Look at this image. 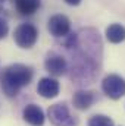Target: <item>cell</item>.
<instances>
[{
  "label": "cell",
  "instance_id": "6da1fadb",
  "mask_svg": "<svg viewBox=\"0 0 125 126\" xmlns=\"http://www.w3.org/2000/svg\"><path fill=\"white\" fill-rule=\"evenodd\" d=\"M32 75V67L22 63H13L3 70L0 76V88L6 97H16L24 87L31 82Z\"/></svg>",
  "mask_w": 125,
  "mask_h": 126
},
{
  "label": "cell",
  "instance_id": "7a4b0ae2",
  "mask_svg": "<svg viewBox=\"0 0 125 126\" xmlns=\"http://www.w3.org/2000/svg\"><path fill=\"white\" fill-rule=\"evenodd\" d=\"M49 119L55 126H77L78 120L75 116L71 114L66 103H58L49 107L47 110Z\"/></svg>",
  "mask_w": 125,
  "mask_h": 126
},
{
  "label": "cell",
  "instance_id": "3957f363",
  "mask_svg": "<svg viewBox=\"0 0 125 126\" xmlns=\"http://www.w3.org/2000/svg\"><path fill=\"white\" fill-rule=\"evenodd\" d=\"M13 40L21 48H31L38 40V31L32 24H21L15 30Z\"/></svg>",
  "mask_w": 125,
  "mask_h": 126
},
{
  "label": "cell",
  "instance_id": "277c9868",
  "mask_svg": "<svg viewBox=\"0 0 125 126\" xmlns=\"http://www.w3.org/2000/svg\"><path fill=\"white\" fill-rule=\"evenodd\" d=\"M103 93L112 100H119L125 95V79L119 75L110 73L102 81Z\"/></svg>",
  "mask_w": 125,
  "mask_h": 126
},
{
  "label": "cell",
  "instance_id": "5b68a950",
  "mask_svg": "<svg viewBox=\"0 0 125 126\" xmlns=\"http://www.w3.org/2000/svg\"><path fill=\"white\" fill-rule=\"evenodd\" d=\"M47 28L53 37L62 38V37H66L71 31V22L65 15H55L49 19Z\"/></svg>",
  "mask_w": 125,
  "mask_h": 126
},
{
  "label": "cell",
  "instance_id": "8992f818",
  "mask_svg": "<svg viewBox=\"0 0 125 126\" xmlns=\"http://www.w3.org/2000/svg\"><path fill=\"white\" fill-rule=\"evenodd\" d=\"M44 67H46V70L50 75H53V76H62L68 70V62L63 59L61 54L52 53L44 60Z\"/></svg>",
  "mask_w": 125,
  "mask_h": 126
},
{
  "label": "cell",
  "instance_id": "52a82bcc",
  "mask_svg": "<svg viewBox=\"0 0 125 126\" xmlns=\"http://www.w3.org/2000/svg\"><path fill=\"white\" fill-rule=\"evenodd\" d=\"M61 91V85L55 78H41L37 85V93L43 98H55Z\"/></svg>",
  "mask_w": 125,
  "mask_h": 126
},
{
  "label": "cell",
  "instance_id": "ba28073f",
  "mask_svg": "<svg viewBox=\"0 0 125 126\" xmlns=\"http://www.w3.org/2000/svg\"><path fill=\"white\" fill-rule=\"evenodd\" d=\"M22 117L28 125L31 126H43L44 120H46L44 111L37 104H28L22 111Z\"/></svg>",
  "mask_w": 125,
  "mask_h": 126
},
{
  "label": "cell",
  "instance_id": "9c48e42d",
  "mask_svg": "<svg viewBox=\"0 0 125 126\" xmlns=\"http://www.w3.org/2000/svg\"><path fill=\"white\" fill-rule=\"evenodd\" d=\"M94 93L91 91H85V90H80L77 91L72 97V104L77 110H87L93 106L94 103Z\"/></svg>",
  "mask_w": 125,
  "mask_h": 126
},
{
  "label": "cell",
  "instance_id": "30bf717a",
  "mask_svg": "<svg viewBox=\"0 0 125 126\" xmlns=\"http://www.w3.org/2000/svg\"><path fill=\"white\" fill-rule=\"evenodd\" d=\"M40 0H15V7L21 15H32L38 10Z\"/></svg>",
  "mask_w": 125,
  "mask_h": 126
},
{
  "label": "cell",
  "instance_id": "8fae6325",
  "mask_svg": "<svg viewBox=\"0 0 125 126\" xmlns=\"http://www.w3.org/2000/svg\"><path fill=\"white\" fill-rule=\"evenodd\" d=\"M106 38L113 43V44H118V43H122L125 40V27H122L121 24H112L107 27L106 30Z\"/></svg>",
  "mask_w": 125,
  "mask_h": 126
},
{
  "label": "cell",
  "instance_id": "7c38bea8",
  "mask_svg": "<svg viewBox=\"0 0 125 126\" xmlns=\"http://www.w3.org/2000/svg\"><path fill=\"white\" fill-rule=\"evenodd\" d=\"M88 126H113V120L104 114H96L88 120Z\"/></svg>",
  "mask_w": 125,
  "mask_h": 126
},
{
  "label": "cell",
  "instance_id": "4fadbf2b",
  "mask_svg": "<svg viewBox=\"0 0 125 126\" xmlns=\"http://www.w3.org/2000/svg\"><path fill=\"white\" fill-rule=\"evenodd\" d=\"M7 32H9V27H7V24H6V21L0 18V40L4 38V37L7 35Z\"/></svg>",
  "mask_w": 125,
  "mask_h": 126
},
{
  "label": "cell",
  "instance_id": "5bb4252c",
  "mask_svg": "<svg viewBox=\"0 0 125 126\" xmlns=\"http://www.w3.org/2000/svg\"><path fill=\"white\" fill-rule=\"evenodd\" d=\"M68 4H71V6H77V4H80L81 3V0H65Z\"/></svg>",
  "mask_w": 125,
  "mask_h": 126
}]
</instances>
